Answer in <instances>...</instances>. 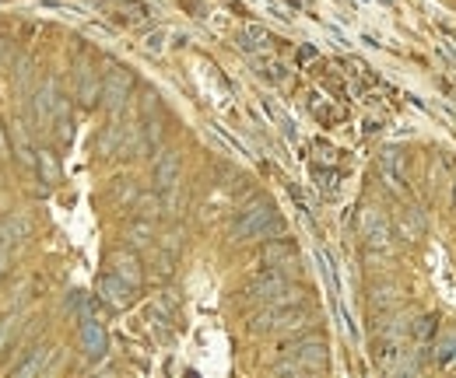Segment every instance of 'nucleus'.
Instances as JSON below:
<instances>
[{"label": "nucleus", "instance_id": "nucleus-10", "mask_svg": "<svg viewBox=\"0 0 456 378\" xmlns=\"http://www.w3.org/2000/svg\"><path fill=\"white\" fill-rule=\"evenodd\" d=\"M109 266H113V273L120 277V280H127L130 287H141V280H144V270H141V259L134 256V252H113V259H109Z\"/></svg>", "mask_w": 456, "mask_h": 378}, {"label": "nucleus", "instance_id": "nucleus-16", "mask_svg": "<svg viewBox=\"0 0 456 378\" xmlns=\"http://www.w3.org/2000/svg\"><path fill=\"white\" fill-rule=\"evenodd\" d=\"M36 172L46 186H57L60 182V165H57V154L53 151H36Z\"/></svg>", "mask_w": 456, "mask_h": 378}, {"label": "nucleus", "instance_id": "nucleus-15", "mask_svg": "<svg viewBox=\"0 0 456 378\" xmlns=\"http://www.w3.org/2000/svg\"><path fill=\"white\" fill-rule=\"evenodd\" d=\"M264 263L274 266V270H288V266L295 263V249H292L288 242H271V245L264 249Z\"/></svg>", "mask_w": 456, "mask_h": 378}, {"label": "nucleus", "instance_id": "nucleus-24", "mask_svg": "<svg viewBox=\"0 0 456 378\" xmlns=\"http://www.w3.org/2000/svg\"><path fill=\"white\" fill-rule=\"evenodd\" d=\"M0 154H4V137H0Z\"/></svg>", "mask_w": 456, "mask_h": 378}, {"label": "nucleus", "instance_id": "nucleus-19", "mask_svg": "<svg viewBox=\"0 0 456 378\" xmlns=\"http://www.w3.org/2000/svg\"><path fill=\"white\" fill-rule=\"evenodd\" d=\"M120 8H127V11H134V18H144L148 15V4L144 0H116Z\"/></svg>", "mask_w": 456, "mask_h": 378}, {"label": "nucleus", "instance_id": "nucleus-18", "mask_svg": "<svg viewBox=\"0 0 456 378\" xmlns=\"http://www.w3.org/2000/svg\"><path fill=\"white\" fill-rule=\"evenodd\" d=\"M151 235H155L151 221H137V224L130 228V242H134V245H144V242H151Z\"/></svg>", "mask_w": 456, "mask_h": 378}, {"label": "nucleus", "instance_id": "nucleus-17", "mask_svg": "<svg viewBox=\"0 0 456 378\" xmlns=\"http://www.w3.org/2000/svg\"><path fill=\"white\" fill-rule=\"evenodd\" d=\"M11 133H15V154H18V161H22V165H36V151L29 147V137L22 133L18 123L11 126Z\"/></svg>", "mask_w": 456, "mask_h": 378}, {"label": "nucleus", "instance_id": "nucleus-1", "mask_svg": "<svg viewBox=\"0 0 456 378\" xmlns=\"http://www.w3.org/2000/svg\"><path fill=\"white\" fill-rule=\"evenodd\" d=\"M285 235V221L274 214V207L267 200H253L250 207L239 210V217L232 221V238L236 242H250V238H281Z\"/></svg>", "mask_w": 456, "mask_h": 378}, {"label": "nucleus", "instance_id": "nucleus-8", "mask_svg": "<svg viewBox=\"0 0 456 378\" xmlns=\"http://www.w3.org/2000/svg\"><path fill=\"white\" fill-rule=\"evenodd\" d=\"M81 350H85V357H92V361H102L106 357V350H109V336H106V326L95 319V315H85L81 319Z\"/></svg>", "mask_w": 456, "mask_h": 378}, {"label": "nucleus", "instance_id": "nucleus-3", "mask_svg": "<svg viewBox=\"0 0 456 378\" xmlns=\"http://www.w3.org/2000/svg\"><path fill=\"white\" fill-rule=\"evenodd\" d=\"M288 361H281L278 375H302V371H323L327 368V343L320 336H302L292 347H285Z\"/></svg>", "mask_w": 456, "mask_h": 378}, {"label": "nucleus", "instance_id": "nucleus-2", "mask_svg": "<svg viewBox=\"0 0 456 378\" xmlns=\"http://www.w3.org/2000/svg\"><path fill=\"white\" fill-rule=\"evenodd\" d=\"M246 301L250 305H292V301H299V291L288 284L285 270L267 266L264 273H257L246 284Z\"/></svg>", "mask_w": 456, "mask_h": 378}, {"label": "nucleus", "instance_id": "nucleus-12", "mask_svg": "<svg viewBox=\"0 0 456 378\" xmlns=\"http://www.w3.org/2000/svg\"><path fill=\"white\" fill-rule=\"evenodd\" d=\"M78 102H81V106L102 102V78H99L92 67H81V71H78Z\"/></svg>", "mask_w": 456, "mask_h": 378}, {"label": "nucleus", "instance_id": "nucleus-5", "mask_svg": "<svg viewBox=\"0 0 456 378\" xmlns=\"http://www.w3.org/2000/svg\"><path fill=\"white\" fill-rule=\"evenodd\" d=\"M130 92H134V78H130V71L113 67V71L102 78V106H106L113 116H120V112H123V106H127Z\"/></svg>", "mask_w": 456, "mask_h": 378}, {"label": "nucleus", "instance_id": "nucleus-7", "mask_svg": "<svg viewBox=\"0 0 456 378\" xmlns=\"http://www.w3.org/2000/svg\"><path fill=\"white\" fill-rule=\"evenodd\" d=\"M57 106H60V92H57V85H53V81L39 85V88H36V95H32V123H36L39 130L53 126Z\"/></svg>", "mask_w": 456, "mask_h": 378}, {"label": "nucleus", "instance_id": "nucleus-20", "mask_svg": "<svg viewBox=\"0 0 456 378\" xmlns=\"http://www.w3.org/2000/svg\"><path fill=\"white\" fill-rule=\"evenodd\" d=\"M316 182H320L327 193H334V189H337V172H320V168H316Z\"/></svg>", "mask_w": 456, "mask_h": 378}, {"label": "nucleus", "instance_id": "nucleus-11", "mask_svg": "<svg viewBox=\"0 0 456 378\" xmlns=\"http://www.w3.org/2000/svg\"><path fill=\"white\" fill-rule=\"evenodd\" d=\"M176 182H179V154L162 151L158 161H155V186L165 193V189H172Z\"/></svg>", "mask_w": 456, "mask_h": 378}, {"label": "nucleus", "instance_id": "nucleus-22", "mask_svg": "<svg viewBox=\"0 0 456 378\" xmlns=\"http://www.w3.org/2000/svg\"><path fill=\"white\" fill-rule=\"evenodd\" d=\"M414 336H418V340H428V336H432V319H418V322H414Z\"/></svg>", "mask_w": 456, "mask_h": 378}, {"label": "nucleus", "instance_id": "nucleus-23", "mask_svg": "<svg viewBox=\"0 0 456 378\" xmlns=\"http://www.w3.org/2000/svg\"><path fill=\"white\" fill-rule=\"evenodd\" d=\"M4 340H8V322H0V347H4Z\"/></svg>", "mask_w": 456, "mask_h": 378}, {"label": "nucleus", "instance_id": "nucleus-14", "mask_svg": "<svg viewBox=\"0 0 456 378\" xmlns=\"http://www.w3.org/2000/svg\"><path fill=\"white\" fill-rule=\"evenodd\" d=\"M236 43H239V50H246V53H260V50L267 46V29H264V25H243L239 36H236Z\"/></svg>", "mask_w": 456, "mask_h": 378}, {"label": "nucleus", "instance_id": "nucleus-13", "mask_svg": "<svg viewBox=\"0 0 456 378\" xmlns=\"http://www.w3.org/2000/svg\"><path fill=\"white\" fill-rule=\"evenodd\" d=\"M46 364H50V350L36 347V350H29V354H25V361H18V364L11 368V375H18V378H32V375L46 371Z\"/></svg>", "mask_w": 456, "mask_h": 378}, {"label": "nucleus", "instance_id": "nucleus-21", "mask_svg": "<svg viewBox=\"0 0 456 378\" xmlns=\"http://www.w3.org/2000/svg\"><path fill=\"white\" fill-rule=\"evenodd\" d=\"M148 53H162V46H165V32H155V36H148Z\"/></svg>", "mask_w": 456, "mask_h": 378}, {"label": "nucleus", "instance_id": "nucleus-9", "mask_svg": "<svg viewBox=\"0 0 456 378\" xmlns=\"http://www.w3.org/2000/svg\"><path fill=\"white\" fill-rule=\"evenodd\" d=\"M134 291H137V287H130L127 280H120L113 270L99 277V298H102L109 308H130V301H134Z\"/></svg>", "mask_w": 456, "mask_h": 378}, {"label": "nucleus", "instance_id": "nucleus-4", "mask_svg": "<svg viewBox=\"0 0 456 378\" xmlns=\"http://www.w3.org/2000/svg\"><path fill=\"white\" fill-rule=\"evenodd\" d=\"M306 322V315L292 305H264L260 312H253L250 319V329L253 333H288V329H299Z\"/></svg>", "mask_w": 456, "mask_h": 378}, {"label": "nucleus", "instance_id": "nucleus-6", "mask_svg": "<svg viewBox=\"0 0 456 378\" xmlns=\"http://www.w3.org/2000/svg\"><path fill=\"white\" fill-rule=\"evenodd\" d=\"M358 235H362V242H365L369 249H376V252L390 249V221L383 217V210L362 207V214H358Z\"/></svg>", "mask_w": 456, "mask_h": 378}]
</instances>
